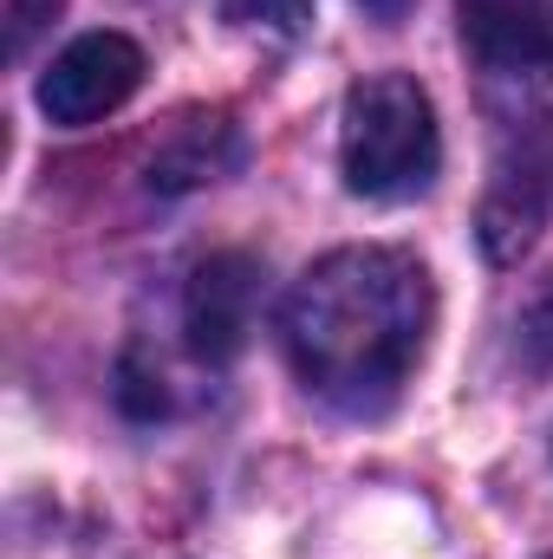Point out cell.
<instances>
[{
	"mask_svg": "<svg viewBox=\"0 0 553 559\" xmlns=\"http://www.w3.org/2000/svg\"><path fill=\"white\" fill-rule=\"evenodd\" d=\"M339 169L345 189L365 202H411L443 169V131L430 92L404 72H378L352 85L339 124Z\"/></svg>",
	"mask_w": 553,
	"mask_h": 559,
	"instance_id": "cell-2",
	"label": "cell"
},
{
	"mask_svg": "<svg viewBox=\"0 0 553 559\" xmlns=\"http://www.w3.org/2000/svg\"><path fill=\"white\" fill-rule=\"evenodd\" d=\"M456 26L495 79H553V0H456Z\"/></svg>",
	"mask_w": 553,
	"mask_h": 559,
	"instance_id": "cell-5",
	"label": "cell"
},
{
	"mask_svg": "<svg viewBox=\"0 0 553 559\" xmlns=\"http://www.w3.org/2000/svg\"><path fill=\"white\" fill-rule=\"evenodd\" d=\"M235 26H261V33H299L313 20V0H222Z\"/></svg>",
	"mask_w": 553,
	"mask_h": 559,
	"instance_id": "cell-9",
	"label": "cell"
},
{
	"mask_svg": "<svg viewBox=\"0 0 553 559\" xmlns=\"http://www.w3.org/2000/svg\"><path fill=\"white\" fill-rule=\"evenodd\" d=\"M521 345H528L534 365H553V274H548V286L528 299V312H521Z\"/></svg>",
	"mask_w": 553,
	"mask_h": 559,
	"instance_id": "cell-10",
	"label": "cell"
},
{
	"mask_svg": "<svg viewBox=\"0 0 553 559\" xmlns=\"http://www.w3.org/2000/svg\"><path fill=\"white\" fill-rule=\"evenodd\" d=\"M235 163H242V138H235V124H228V118H189L176 138L150 156V189L176 195V189L215 182V176H222V169H235Z\"/></svg>",
	"mask_w": 553,
	"mask_h": 559,
	"instance_id": "cell-7",
	"label": "cell"
},
{
	"mask_svg": "<svg viewBox=\"0 0 553 559\" xmlns=\"http://www.w3.org/2000/svg\"><path fill=\"white\" fill-rule=\"evenodd\" d=\"M548 195H553V156L541 143H521V156H508L495 169V189L482 202V248L489 261H515L534 248L541 222H548Z\"/></svg>",
	"mask_w": 553,
	"mask_h": 559,
	"instance_id": "cell-6",
	"label": "cell"
},
{
	"mask_svg": "<svg viewBox=\"0 0 553 559\" xmlns=\"http://www.w3.org/2000/svg\"><path fill=\"white\" fill-rule=\"evenodd\" d=\"M143 85V52L125 33H79L46 72H39V111L66 131H85L111 118Z\"/></svg>",
	"mask_w": 553,
	"mask_h": 559,
	"instance_id": "cell-3",
	"label": "cell"
},
{
	"mask_svg": "<svg viewBox=\"0 0 553 559\" xmlns=\"http://www.w3.org/2000/svg\"><path fill=\"white\" fill-rule=\"evenodd\" d=\"M436 325V286L404 248H339L293 280L280 345L313 397L345 417L398 404Z\"/></svg>",
	"mask_w": 553,
	"mask_h": 559,
	"instance_id": "cell-1",
	"label": "cell"
},
{
	"mask_svg": "<svg viewBox=\"0 0 553 559\" xmlns=\"http://www.w3.org/2000/svg\"><path fill=\"white\" fill-rule=\"evenodd\" d=\"M358 7H365V13H372L378 26H398V20L411 13V0H358Z\"/></svg>",
	"mask_w": 553,
	"mask_h": 559,
	"instance_id": "cell-11",
	"label": "cell"
},
{
	"mask_svg": "<svg viewBox=\"0 0 553 559\" xmlns=\"http://www.w3.org/2000/svg\"><path fill=\"white\" fill-rule=\"evenodd\" d=\"M66 0H0V20H7V59H26L33 39L59 20Z\"/></svg>",
	"mask_w": 553,
	"mask_h": 559,
	"instance_id": "cell-8",
	"label": "cell"
},
{
	"mask_svg": "<svg viewBox=\"0 0 553 559\" xmlns=\"http://www.w3.org/2000/svg\"><path fill=\"white\" fill-rule=\"evenodd\" d=\"M255 306H261V261L255 254H209L189 286H183V332L189 352L202 365H228L242 358L248 332H255Z\"/></svg>",
	"mask_w": 553,
	"mask_h": 559,
	"instance_id": "cell-4",
	"label": "cell"
}]
</instances>
